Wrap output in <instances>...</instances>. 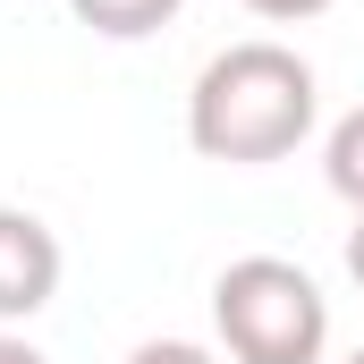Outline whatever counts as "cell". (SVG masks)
Segmentation results:
<instances>
[{
	"label": "cell",
	"mask_w": 364,
	"mask_h": 364,
	"mask_svg": "<svg viewBox=\"0 0 364 364\" xmlns=\"http://www.w3.org/2000/svg\"><path fill=\"white\" fill-rule=\"evenodd\" d=\"M255 17H272V26H305V17H322L331 0H246Z\"/></svg>",
	"instance_id": "obj_7"
},
{
	"label": "cell",
	"mask_w": 364,
	"mask_h": 364,
	"mask_svg": "<svg viewBox=\"0 0 364 364\" xmlns=\"http://www.w3.org/2000/svg\"><path fill=\"white\" fill-rule=\"evenodd\" d=\"M178 9H186V0H68V17L93 26L102 43H144V34H161Z\"/></svg>",
	"instance_id": "obj_4"
},
{
	"label": "cell",
	"mask_w": 364,
	"mask_h": 364,
	"mask_svg": "<svg viewBox=\"0 0 364 364\" xmlns=\"http://www.w3.org/2000/svg\"><path fill=\"white\" fill-rule=\"evenodd\" d=\"M212 331L229 364H322L331 356V296L288 255H237L212 279Z\"/></svg>",
	"instance_id": "obj_2"
},
{
	"label": "cell",
	"mask_w": 364,
	"mask_h": 364,
	"mask_svg": "<svg viewBox=\"0 0 364 364\" xmlns=\"http://www.w3.org/2000/svg\"><path fill=\"white\" fill-rule=\"evenodd\" d=\"M127 364H229L220 348H203V339H144Z\"/></svg>",
	"instance_id": "obj_6"
},
{
	"label": "cell",
	"mask_w": 364,
	"mask_h": 364,
	"mask_svg": "<svg viewBox=\"0 0 364 364\" xmlns=\"http://www.w3.org/2000/svg\"><path fill=\"white\" fill-rule=\"evenodd\" d=\"M348 279L364 288V212H356V229H348Z\"/></svg>",
	"instance_id": "obj_9"
},
{
	"label": "cell",
	"mask_w": 364,
	"mask_h": 364,
	"mask_svg": "<svg viewBox=\"0 0 364 364\" xmlns=\"http://www.w3.org/2000/svg\"><path fill=\"white\" fill-rule=\"evenodd\" d=\"M322 119V85H314V60L288 51L272 34L255 43H229L195 68L186 85V144L203 161H229V170H263L288 161Z\"/></svg>",
	"instance_id": "obj_1"
},
{
	"label": "cell",
	"mask_w": 364,
	"mask_h": 364,
	"mask_svg": "<svg viewBox=\"0 0 364 364\" xmlns=\"http://www.w3.org/2000/svg\"><path fill=\"white\" fill-rule=\"evenodd\" d=\"M339 364H364V348H356V356H339Z\"/></svg>",
	"instance_id": "obj_10"
},
{
	"label": "cell",
	"mask_w": 364,
	"mask_h": 364,
	"mask_svg": "<svg viewBox=\"0 0 364 364\" xmlns=\"http://www.w3.org/2000/svg\"><path fill=\"white\" fill-rule=\"evenodd\" d=\"M322 178H331V195H339L348 212H364V102L322 136Z\"/></svg>",
	"instance_id": "obj_5"
},
{
	"label": "cell",
	"mask_w": 364,
	"mask_h": 364,
	"mask_svg": "<svg viewBox=\"0 0 364 364\" xmlns=\"http://www.w3.org/2000/svg\"><path fill=\"white\" fill-rule=\"evenodd\" d=\"M60 272H68V255H60L51 220L26 212V203H0V331L34 322L60 296Z\"/></svg>",
	"instance_id": "obj_3"
},
{
	"label": "cell",
	"mask_w": 364,
	"mask_h": 364,
	"mask_svg": "<svg viewBox=\"0 0 364 364\" xmlns=\"http://www.w3.org/2000/svg\"><path fill=\"white\" fill-rule=\"evenodd\" d=\"M0 364H51V356H43L26 331H0Z\"/></svg>",
	"instance_id": "obj_8"
}]
</instances>
